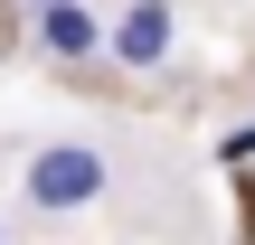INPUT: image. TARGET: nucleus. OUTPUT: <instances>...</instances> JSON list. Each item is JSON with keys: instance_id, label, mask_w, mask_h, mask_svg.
Masks as SVG:
<instances>
[{"instance_id": "nucleus-1", "label": "nucleus", "mask_w": 255, "mask_h": 245, "mask_svg": "<svg viewBox=\"0 0 255 245\" xmlns=\"http://www.w3.org/2000/svg\"><path fill=\"white\" fill-rule=\"evenodd\" d=\"M114 198V151L85 142V132H57V142H28L19 151V208L38 227H66V217H95Z\"/></svg>"}, {"instance_id": "nucleus-3", "label": "nucleus", "mask_w": 255, "mask_h": 245, "mask_svg": "<svg viewBox=\"0 0 255 245\" xmlns=\"http://www.w3.org/2000/svg\"><path fill=\"white\" fill-rule=\"evenodd\" d=\"M19 38H28L57 76H95V66H104V9H95V0H47V9L19 19Z\"/></svg>"}, {"instance_id": "nucleus-4", "label": "nucleus", "mask_w": 255, "mask_h": 245, "mask_svg": "<svg viewBox=\"0 0 255 245\" xmlns=\"http://www.w3.org/2000/svg\"><path fill=\"white\" fill-rule=\"evenodd\" d=\"M9 9H19V19H28V9H47V0H9Z\"/></svg>"}, {"instance_id": "nucleus-5", "label": "nucleus", "mask_w": 255, "mask_h": 245, "mask_svg": "<svg viewBox=\"0 0 255 245\" xmlns=\"http://www.w3.org/2000/svg\"><path fill=\"white\" fill-rule=\"evenodd\" d=\"M0 245H9V217H0Z\"/></svg>"}, {"instance_id": "nucleus-2", "label": "nucleus", "mask_w": 255, "mask_h": 245, "mask_svg": "<svg viewBox=\"0 0 255 245\" xmlns=\"http://www.w3.org/2000/svg\"><path fill=\"white\" fill-rule=\"evenodd\" d=\"M180 57V0H114L104 9V66L114 76H161Z\"/></svg>"}]
</instances>
